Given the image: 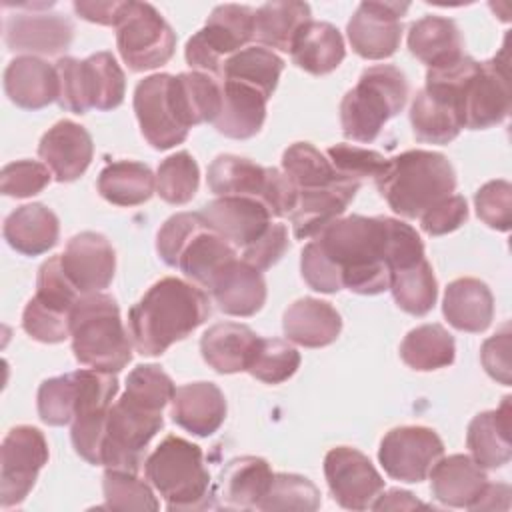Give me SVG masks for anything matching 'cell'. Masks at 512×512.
Segmentation results:
<instances>
[{"label":"cell","instance_id":"e575fe53","mask_svg":"<svg viewBox=\"0 0 512 512\" xmlns=\"http://www.w3.org/2000/svg\"><path fill=\"white\" fill-rule=\"evenodd\" d=\"M170 96L180 124L190 130L192 126L214 122L222 106L220 80L204 72H182L172 76Z\"/></svg>","mask_w":512,"mask_h":512},{"label":"cell","instance_id":"680465c9","mask_svg":"<svg viewBox=\"0 0 512 512\" xmlns=\"http://www.w3.org/2000/svg\"><path fill=\"white\" fill-rule=\"evenodd\" d=\"M288 230L284 224H270L268 230L254 240L250 246H246L242 250V260L250 266H254L256 270H268L272 268L288 250Z\"/></svg>","mask_w":512,"mask_h":512},{"label":"cell","instance_id":"30bf717a","mask_svg":"<svg viewBox=\"0 0 512 512\" xmlns=\"http://www.w3.org/2000/svg\"><path fill=\"white\" fill-rule=\"evenodd\" d=\"M164 426L162 410L122 394L108 412L100 466L138 472L144 450Z\"/></svg>","mask_w":512,"mask_h":512},{"label":"cell","instance_id":"bcb514c9","mask_svg":"<svg viewBox=\"0 0 512 512\" xmlns=\"http://www.w3.org/2000/svg\"><path fill=\"white\" fill-rule=\"evenodd\" d=\"M80 398V374L68 372L48 378L38 388V416L48 426L72 424Z\"/></svg>","mask_w":512,"mask_h":512},{"label":"cell","instance_id":"277c9868","mask_svg":"<svg viewBox=\"0 0 512 512\" xmlns=\"http://www.w3.org/2000/svg\"><path fill=\"white\" fill-rule=\"evenodd\" d=\"M74 358L94 370L116 374L132 360V338L126 332L118 302L104 292L82 294L70 314Z\"/></svg>","mask_w":512,"mask_h":512},{"label":"cell","instance_id":"44dd1931","mask_svg":"<svg viewBox=\"0 0 512 512\" xmlns=\"http://www.w3.org/2000/svg\"><path fill=\"white\" fill-rule=\"evenodd\" d=\"M206 224L228 240L236 250H244L258 240L272 224L268 208L246 196H218L200 210Z\"/></svg>","mask_w":512,"mask_h":512},{"label":"cell","instance_id":"91938a15","mask_svg":"<svg viewBox=\"0 0 512 512\" xmlns=\"http://www.w3.org/2000/svg\"><path fill=\"white\" fill-rule=\"evenodd\" d=\"M510 336V326L504 324V328L490 336L480 350L484 370L504 386H510Z\"/></svg>","mask_w":512,"mask_h":512},{"label":"cell","instance_id":"60d3db41","mask_svg":"<svg viewBox=\"0 0 512 512\" xmlns=\"http://www.w3.org/2000/svg\"><path fill=\"white\" fill-rule=\"evenodd\" d=\"M454 354V338L440 324H422L412 328L400 344L402 362L418 372L446 368L454 362Z\"/></svg>","mask_w":512,"mask_h":512},{"label":"cell","instance_id":"4dcf8cb0","mask_svg":"<svg viewBox=\"0 0 512 512\" xmlns=\"http://www.w3.org/2000/svg\"><path fill=\"white\" fill-rule=\"evenodd\" d=\"M282 330L284 336L298 346L322 348L340 336L342 318L330 302L306 296L286 308Z\"/></svg>","mask_w":512,"mask_h":512},{"label":"cell","instance_id":"3957f363","mask_svg":"<svg viewBox=\"0 0 512 512\" xmlns=\"http://www.w3.org/2000/svg\"><path fill=\"white\" fill-rule=\"evenodd\" d=\"M376 186L396 214L412 220L456 190V172L444 154L416 148L390 158Z\"/></svg>","mask_w":512,"mask_h":512},{"label":"cell","instance_id":"f546056e","mask_svg":"<svg viewBox=\"0 0 512 512\" xmlns=\"http://www.w3.org/2000/svg\"><path fill=\"white\" fill-rule=\"evenodd\" d=\"M274 472L260 456L232 458L220 472L218 494L222 508L256 510L272 484Z\"/></svg>","mask_w":512,"mask_h":512},{"label":"cell","instance_id":"f35d334b","mask_svg":"<svg viewBox=\"0 0 512 512\" xmlns=\"http://www.w3.org/2000/svg\"><path fill=\"white\" fill-rule=\"evenodd\" d=\"M100 196L116 206H138L152 198L156 190V176L152 170L134 160H116L98 174Z\"/></svg>","mask_w":512,"mask_h":512},{"label":"cell","instance_id":"816d5d0a","mask_svg":"<svg viewBox=\"0 0 512 512\" xmlns=\"http://www.w3.org/2000/svg\"><path fill=\"white\" fill-rule=\"evenodd\" d=\"M174 392H176V386L172 378L156 364L136 366L128 374L126 390H124V394H128L130 398L158 410H164V406L172 400Z\"/></svg>","mask_w":512,"mask_h":512},{"label":"cell","instance_id":"681fc988","mask_svg":"<svg viewBox=\"0 0 512 512\" xmlns=\"http://www.w3.org/2000/svg\"><path fill=\"white\" fill-rule=\"evenodd\" d=\"M104 508L108 510H158L160 504L152 488L138 478V472L106 468L102 478Z\"/></svg>","mask_w":512,"mask_h":512},{"label":"cell","instance_id":"f5cc1de1","mask_svg":"<svg viewBox=\"0 0 512 512\" xmlns=\"http://www.w3.org/2000/svg\"><path fill=\"white\" fill-rule=\"evenodd\" d=\"M82 294L74 288V284L68 280L62 262H60V254L48 258L40 270H38V278H36V294L34 298L40 300L42 304L62 310V312H72L76 300Z\"/></svg>","mask_w":512,"mask_h":512},{"label":"cell","instance_id":"603a6c76","mask_svg":"<svg viewBox=\"0 0 512 512\" xmlns=\"http://www.w3.org/2000/svg\"><path fill=\"white\" fill-rule=\"evenodd\" d=\"M358 188L360 182L340 178L324 188L298 190L296 208L288 216L292 222L294 238H314L322 228L340 218L346 212L348 204L354 200Z\"/></svg>","mask_w":512,"mask_h":512},{"label":"cell","instance_id":"8d00e7d4","mask_svg":"<svg viewBox=\"0 0 512 512\" xmlns=\"http://www.w3.org/2000/svg\"><path fill=\"white\" fill-rule=\"evenodd\" d=\"M290 56L292 62L304 72L324 76L342 64L346 56L344 38L334 24L310 20L294 38Z\"/></svg>","mask_w":512,"mask_h":512},{"label":"cell","instance_id":"f6af8a7d","mask_svg":"<svg viewBox=\"0 0 512 512\" xmlns=\"http://www.w3.org/2000/svg\"><path fill=\"white\" fill-rule=\"evenodd\" d=\"M200 186V168L190 152L182 150L160 162L156 172V194L174 206L188 204Z\"/></svg>","mask_w":512,"mask_h":512},{"label":"cell","instance_id":"8992f818","mask_svg":"<svg viewBox=\"0 0 512 512\" xmlns=\"http://www.w3.org/2000/svg\"><path fill=\"white\" fill-rule=\"evenodd\" d=\"M408 100V80L392 64L368 66L340 102L342 134L360 144L378 138L384 124L402 112Z\"/></svg>","mask_w":512,"mask_h":512},{"label":"cell","instance_id":"7402d4cb","mask_svg":"<svg viewBox=\"0 0 512 512\" xmlns=\"http://www.w3.org/2000/svg\"><path fill=\"white\" fill-rule=\"evenodd\" d=\"M38 156L50 168L54 180L74 182L92 162V136L84 126L72 120H60L40 138Z\"/></svg>","mask_w":512,"mask_h":512},{"label":"cell","instance_id":"d6a6232c","mask_svg":"<svg viewBox=\"0 0 512 512\" xmlns=\"http://www.w3.org/2000/svg\"><path fill=\"white\" fill-rule=\"evenodd\" d=\"M258 340L260 336L246 324L220 322L202 334L200 352L218 374L246 372Z\"/></svg>","mask_w":512,"mask_h":512},{"label":"cell","instance_id":"ba28073f","mask_svg":"<svg viewBox=\"0 0 512 512\" xmlns=\"http://www.w3.org/2000/svg\"><path fill=\"white\" fill-rule=\"evenodd\" d=\"M56 62L62 110L72 114H86L90 108L106 112L124 102L126 76L110 52H96L84 60L64 56Z\"/></svg>","mask_w":512,"mask_h":512},{"label":"cell","instance_id":"9a60e30c","mask_svg":"<svg viewBox=\"0 0 512 512\" xmlns=\"http://www.w3.org/2000/svg\"><path fill=\"white\" fill-rule=\"evenodd\" d=\"M444 456L442 438L426 426H398L380 442L378 462L384 472L400 482H422Z\"/></svg>","mask_w":512,"mask_h":512},{"label":"cell","instance_id":"1f68e13d","mask_svg":"<svg viewBox=\"0 0 512 512\" xmlns=\"http://www.w3.org/2000/svg\"><path fill=\"white\" fill-rule=\"evenodd\" d=\"M510 396H504L496 410L476 414L466 432V446L482 468H500L512 458V408Z\"/></svg>","mask_w":512,"mask_h":512},{"label":"cell","instance_id":"4fadbf2b","mask_svg":"<svg viewBox=\"0 0 512 512\" xmlns=\"http://www.w3.org/2000/svg\"><path fill=\"white\" fill-rule=\"evenodd\" d=\"M512 92L508 76L506 46L500 56L478 62L460 90L464 128L484 130L504 122L510 114Z\"/></svg>","mask_w":512,"mask_h":512},{"label":"cell","instance_id":"ffe728a7","mask_svg":"<svg viewBox=\"0 0 512 512\" xmlns=\"http://www.w3.org/2000/svg\"><path fill=\"white\" fill-rule=\"evenodd\" d=\"M68 280L80 294H94L108 288L116 272V252L106 236L98 232H80L60 254Z\"/></svg>","mask_w":512,"mask_h":512},{"label":"cell","instance_id":"83f0119b","mask_svg":"<svg viewBox=\"0 0 512 512\" xmlns=\"http://www.w3.org/2000/svg\"><path fill=\"white\" fill-rule=\"evenodd\" d=\"M218 80L222 90V106L214 120V128L226 138L234 140L256 136L266 120L268 96L262 90L238 80Z\"/></svg>","mask_w":512,"mask_h":512},{"label":"cell","instance_id":"ee69618b","mask_svg":"<svg viewBox=\"0 0 512 512\" xmlns=\"http://www.w3.org/2000/svg\"><path fill=\"white\" fill-rule=\"evenodd\" d=\"M282 172L294 182L298 190H314L334 184L340 176L330 164L328 156L310 142H294L282 154Z\"/></svg>","mask_w":512,"mask_h":512},{"label":"cell","instance_id":"7dc6e473","mask_svg":"<svg viewBox=\"0 0 512 512\" xmlns=\"http://www.w3.org/2000/svg\"><path fill=\"white\" fill-rule=\"evenodd\" d=\"M320 490L314 482L300 474L278 472L272 478V484L266 496L260 500L256 510L276 512V510H292V512H314L320 508Z\"/></svg>","mask_w":512,"mask_h":512},{"label":"cell","instance_id":"f907efd6","mask_svg":"<svg viewBox=\"0 0 512 512\" xmlns=\"http://www.w3.org/2000/svg\"><path fill=\"white\" fill-rule=\"evenodd\" d=\"M326 156L340 176L360 184L364 178H372L374 182L382 178L390 162V158H384L380 152L354 144H334L326 150Z\"/></svg>","mask_w":512,"mask_h":512},{"label":"cell","instance_id":"ac0fdd59","mask_svg":"<svg viewBox=\"0 0 512 512\" xmlns=\"http://www.w3.org/2000/svg\"><path fill=\"white\" fill-rule=\"evenodd\" d=\"M172 74H152L136 84L134 112L140 132L156 150H168L188 138V130L180 124L170 96Z\"/></svg>","mask_w":512,"mask_h":512},{"label":"cell","instance_id":"d590c367","mask_svg":"<svg viewBox=\"0 0 512 512\" xmlns=\"http://www.w3.org/2000/svg\"><path fill=\"white\" fill-rule=\"evenodd\" d=\"M2 234L12 250L40 256L58 244L60 222L44 204H24L6 216Z\"/></svg>","mask_w":512,"mask_h":512},{"label":"cell","instance_id":"b9f144b4","mask_svg":"<svg viewBox=\"0 0 512 512\" xmlns=\"http://www.w3.org/2000/svg\"><path fill=\"white\" fill-rule=\"evenodd\" d=\"M284 70V60L264 46H248L232 54L218 78L238 80L262 90L268 98L276 90L280 74Z\"/></svg>","mask_w":512,"mask_h":512},{"label":"cell","instance_id":"f1b7e54d","mask_svg":"<svg viewBox=\"0 0 512 512\" xmlns=\"http://www.w3.org/2000/svg\"><path fill=\"white\" fill-rule=\"evenodd\" d=\"M410 124L414 138L426 144H448L464 128L456 98L432 86H424L414 96Z\"/></svg>","mask_w":512,"mask_h":512},{"label":"cell","instance_id":"9f6ffc18","mask_svg":"<svg viewBox=\"0 0 512 512\" xmlns=\"http://www.w3.org/2000/svg\"><path fill=\"white\" fill-rule=\"evenodd\" d=\"M478 218L500 232H508L512 224V184L508 180H490L474 194Z\"/></svg>","mask_w":512,"mask_h":512},{"label":"cell","instance_id":"cb8c5ba5","mask_svg":"<svg viewBox=\"0 0 512 512\" xmlns=\"http://www.w3.org/2000/svg\"><path fill=\"white\" fill-rule=\"evenodd\" d=\"M428 476L434 498L452 508L472 510L488 486L484 468L466 454L440 458Z\"/></svg>","mask_w":512,"mask_h":512},{"label":"cell","instance_id":"8fae6325","mask_svg":"<svg viewBox=\"0 0 512 512\" xmlns=\"http://www.w3.org/2000/svg\"><path fill=\"white\" fill-rule=\"evenodd\" d=\"M256 10L244 4L216 6L206 24L188 38L184 56L192 70L220 76L224 62L254 38Z\"/></svg>","mask_w":512,"mask_h":512},{"label":"cell","instance_id":"ab89813d","mask_svg":"<svg viewBox=\"0 0 512 512\" xmlns=\"http://www.w3.org/2000/svg\"><path fill=\"white\" fill-rule=\"evenodd\" d=\"M310 6L296 0H274L266 2L256 10L254 38L280 52H290L294 38L312 18Z\"/></svg>","mask_w":512,"mask_h":512},{"label":"cell","instance_id":"11a10c76","mask_svg":"<svg viewBox=\"0 0 512 512\" xmlns=\"http://www.w3.org/2000/svg\"><path fill=\"white\" fill-rule=\"evenodd\" d=\"M52 180V172L44 162L16 160L2 168L0 190L4 196L28 198L42 192Z\"/></svg>","mask_w":512,"mask_h":512},{"label":"cell","instance_id":"74e56055","mask_svg":"<svg viewBox=\"0 0 512 512\" xmlns=\"http://www.w3.org/2000/svg\"><path fill=\"white\" fill-rule=\"evenodd\" d=\"M408 50L428 68H438L464 56V38L452 18L424 16L408 30Z\"/></svg>","mask_w":512,"mask_h":512},{"label":"cell","instance_id":"6da1fadb","mask_svg":"<svg viewBox=\"0 0 512 512\" xmlns=\"http://www.w3.org/2000/svg\"><path fill=\"white\" fill-rule=\"evenodd\" d=\"M388 248V216H340L302 248L300 272L306 284L322 294L346 288L374 296L390 288Z\"/></svg>","mask_w":512,"mask_h":512},{"label":"cell","instance_id":"94428289","mask_svg":"<svg viewBox=\"0 0 512 512\" xmlns=\"http://www.w3.org/2000/svg\"><path fill=\"white\" fill-rule=\"evenodd\" d=\"M124 2H74V10L80 18L102 24V26H116L120 10Z\"/></svg>","mask_w":512,"mask_h":512},{"label":"cell","instance_id":"484cf974","mask_svg":"<svg viewBox=\"0 0 512 512\" xmlns=\"http://www.w3.org/2000/svg\"><path fill=\"white\" fill-rule=\"evenodd\" d=\"M170 404L174 424L200 438L212 436L226 418V398L212 382L178 386Z\"/></svg>","mask_w":512,"mask_h":512},{"label":"cell","instance_id":"6f0895ef","mask_svg":"<svg viewBox=\"0 0 512 512\" xmlns=\"http://www.w3.org/2000/svg\"><path fill=\"white\" fill-rule=\"evenodd\" d=\"M468 220V204L464 196L450 194L448 198L436 202L420 216V226L430 236H444L458 230Z\"/></svg>","mask_w":512,"mask_h":512},{"label":"cell","instance_id":"52a82bcc","mask_svg":"<svg viewBox=\"0 0 512 512\" xmlns=\"http://www.w3.org/2000/svg\"><path fill=\"white\" fill-rule=\"evenodd\" d=\"M146 480L164 498L168 510H200L210 504V472L198 444L166 436L144 462Z\"/></svg>","mask_w":512,"mask_h":512},{"label":"cell","instance_id":"2e32d148","mask_svg":"<svg viewBox=\"0 0 512 512\" xmlns=\"http://www.w3.org/2000/svg\"><path fill=\"white\" fill-rule=\"evenodd\" d=\"M324 476L334 500L346 510H368L384 490L370 458L352 446H336L324 458Z\"/></svg>","mask_w":512,"mask_h":512},{"label":"cell","instance_id":"db71d44e","mask_svg":"<svg viewBox=\"0 0 512 512\" xmlns=\"http://www.w3.org/2000/svg\"><path fill=\"white\" fill-rule=\"evenodd\" d=\"M70 314L30 298L22 314V328L42 344H58L70 338Z\"/></svg>","mask_w":512,"mask_h":512},{"label":"cell","instance_id":"d6986e66","mask_svg":"<svg viewBox=\"0 0 512 512\" xmlns=\"http://www.w3.org/2000/svg\"><path fill=\"white\" fill-rule=\"evenodd\" d=\"M42 8L46 4H30L32 12H16L4 20L8 50L26 52V56H54L72 44V22L58 12H40Z\"/></svg>","mask_w":512,"mask_h":512},{"label":"cell","instance_id":"7bdbcfd3","mask_svg":"<svg viewBox=\"0 0 512 512\" xmlns=\"http://www.w3.org/2000/svg\"><path fill=\"white\" fill-rule=\"evenodd\" d=\"M400 310L412 316L428 314L438 298V284L432 266L426 258L420 262L394 270L390 274V288Z\"/></svg>","mask_w":512,"mask_h":512},{"label":"cell","instance_id":"6125c7cd","mask_svg":"<svg viewBox=\"0 0 512 512\" xmlns=\"http://www.w3.org/2000/svg\"><path fill=\"white\" fill-rule=\"evenodd\" d=\"M398 508L408 510V508H428V506L424 502L416 500L410 492L400 490V488L388 490L386 494L380 492V496L372 504V510H398Z\"/></svg>","mask_w":512,"mask_h":512},{"label":"cell","instance_id":"4316f807","mask_svg":"<svg viewBox=\"0 0 512 512\" xmlns=\"http://www.w3.org/2000/svg\"><path fill=\"white\" fill-rule=\"evenodd\" d=\"M208 292L224 314L248 318L260 312L266 302V280L260 270L234 258L218 272Z\"/></svg>","mask_w":512,"mask_h":512},{"label":"cell","instance_id":"5b68a950","mask_svg":"<svg viewBox=\"0 0 512 512\" xmlns=\"http://www.w3.org/2000/svg\"><path fill=\"white\" fill-rule=\"evenodd\" d=\"M156 250L164 264L178 268L202 290H210L218 272L238 258V250L214 232L200 212L170 216L156 234Z\"/></svg>","mask_w":512,"mask_h":512},{"label":"cell","instance_id":"9c48e42d","mask_svg":"<svg viewBox=\"0 0 512 512\" xmlns=\"http://www.w3.org/2000/svg\"><path fill=\"white\" fill-rule=\"evenodd\" d=\"M208 188L216 196H246L260 200L272 216H290L298 188L278 168L260 166L236 154H220L208 166Z\"/></svg>","mask_w":512,"mask_h":512},{"label":"cell","instance_id":"d4e9b609","mask_svg":"<svg viewBox=\"0 0 512 512\" xmlns=\"http://www.w3.org/2000/svg\"><path fill=\"white\" fill-rule=\"evenodd\" d=\"M4 92L18 108H46L60 94L56 66L38 56H16L4 70Z\"/></svg>","mask_w":512,"mask_h":512},{"label":"cell","instance_id":"5bb4252c","mask_svg":"<svg viewBox=\"0 0 512 512\" xmlns=\"http://www.w3.org/2000/svg\"><path fill=\"white\" fill-rule=\"evenodd\" d=\"M44 434L28 424L14 426L0 448V506L12 508L26 500L36 484L38 472L48 462Z\"/></svg>","mask_w":512,"mask_h":512},{"label":"cell","instance_id":"e0dca14e","mask_svg":"<svg viewBox=\"0 0 512 512\" xmlns=\"http://www.w3.org/2000/svg\"><path fill=\"white\" fill-rule=\"evenodd\" d=\"M408 2H362L348 20L346 34L352 50L364 60L390 58L402 40V16Z\"/></svg>","mask_w":512,"mask_h":512},{"label":"cell","instance_id":"7a4b0ae2","mask_svg":"<svg viewBox=\"0 0 512 512\" xmlns=\"http://www.w3.org/2000/svg\"><path fill=\"white\" fill-rule=\"evenodd\" d=\"M210 316L202 288L174 276L152 284L128 312V332L142 356H160Z\"/></svg>","mask_w":512,"mask_h":512},{"label":"cell","instance_id":"7c38bea8","mask_svg":"<svg viewBox=\"0 0 512 512\" xmlns=\"http://www.w3.org/2000/svg\"><path fill=\"white\" fill-rule=\"evenodd\" d=\"M116 46L132 72L164 66L176 48V34L148 2H124L116 22Z\"/></svg>","mask_w":512,"mask_h":512},{"label":"cell","instance_id":"c3c4849f","mask_svg":"<svg viewBox=\"0 0 512 512\" xmlns=\"http://www.w3.org/2000/svg\"><path fill=\"white\" fill-rule=\"evenodd\" d=\"M300 352L280 338H260L246 372L266 384H280L296 374Z\"/></svg>","mask_w":512,"mask_h":512},{"label":"cell","instance_id":"836d02e7","mask_svg":"<svg viewBox=\"0 0 512 512\" xmlns=\"http://www.w3.org/2000/svg\"><path fill=\"white\" fill-rule=\"evenodd\" d=\"M442 314L460 332L480 334L494 318V296L478 278H456L446 286Z\"/></svg>","mask_w":512,"mask_h":512}]
</instances>
